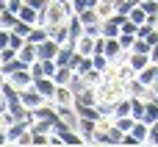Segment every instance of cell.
<instances>
[{"label": "cell", "mask_w": 158, "mask_h": 147, "mask_svg": "<svg viewBox=\"0 0 158 147\" xmlns=\"http://www.w3.org/2000/svg\"><path fill=\"white\" fill-rule=\"evenodd\" d=\"M3 86H6V75L0 72V89H3Z\"/></svg>", "instance_id": "f6af8a7d"}, {"label": "cell", "mask_w": 158, "mask_h": 147, "mask_svg": "<svg viewBox=\"0 0 158 147\" xmlns=\"http://www.w3.org/2000/svg\"><path fill=\"white\" fill-rule=\"evenodd\" d=\"M19 100H22V106H25L28 111H36L39 106L50 103V100H44V97L36 92V86H28V89H22V92H19Z\"/></svg>", "instance_id": "5b68a950"}, {"label": "cell", "mask_w": 158, "mask_h": 147, "mask_svg": "<svg viewBox=\"0 0 158 147\" xmlns=\"http://www.w3.org/2000/svg\"><path fill=\"white\" fill-rule=\"evenodd\" d=\"M78 17H81L83 28H92V25L103 22V19H100V14H97V8H83V11H78Z\"/></svg>", "instance_id": "d6986e66"}, {"label": "cell", "mask_w": 158, "mask_h": 147, "mask_svg": "<svg viewBox=\"0 0 158 147\" xmlns=\"http://www.w3.org/2000/svg\"><path fill=\"white\" fill-rule=\"evenodd\" d=\"M136 78H139L144 86H150V89H153V86H156V81H158V64H147L142 72H136Z\"/></svg>", "instance_id": "4fadbf2b"}, {"label": "cell", "mask_w": 158, "mask_h": 147, "mask_svg": "<svg viewBox=\"0 0 158 147\" xmlns=\"http://www.w3.org/2000/svg\"><path fill=\"white\" fill-rule=\"evenodd\" d=\"M17 17H19V19H25L28 25H39V19H42V11H36L33 6H28V3H25V6L19 8V14H17Z\"/></svg>", "instance_id": "2e32d148"}, {"label": "cell", "mask_w": 158, "mask_h": 147, "mask_svg": "<svg viewBox=\"0 0 158 147\" xmlns=\"http://www.w3.org/2000/svg\"><path fill=\"white\" fill-rule=\"evenodd\" d=\"M69 14H72V6H61V3H56V0H50V6L42 11L39 25H58V22H67Z\"/></svg>", "instance_id": "6da1fadb"}, {"label": "cell", "mask_w": 158, "mask_h": 147, "mask_svg": "<svg viewBox=\"0 0 158 147\" xmlns=\"http://www.w3.org/2000/svg\"><path fill=\"white\" fill-rule=\"evenodd\" d=\"M147 125H153L158 120V100L156 97H147V103H144V117H142Z\"/></svg>", "instance_id": "ac0fdd59"}, {"label": "cell", "mask_w": 158, "mask_h": 147, "mask_svg": "<svg viewBox=\"0 0 158 147\" xmlns=\"http://www.w3.org/2000/svg\"><path fill=\"white\" fill-rule=\"evenodd\" d=\"M128 19V14H119V11H114L108 19H103L100 22V33L106 36V39H117L119 33H122V22Z\"/></svg>", "instance_id": "7a4b0ae2"}, {"label": "cell", "mask_w": 158, "mask_h": 147, "mask_svg": "<svg viewBox=\"0 0 158 147\" xmlns=\"http://www.w3.org/2000/svg\"><path fill=\"white\" fill-rule=\"evenodd\" d=\"M125 61H128V64H131V67H133L136 72H142V69H144L147 64H153L150 53H128V56H125Z\"/></svg>", "instance_id": "7c38bea8"}, {"label": "cell", "mask_w": 158, "mask_h": 147, "mask_svg": "<svg viewBox=\"0 0 158 147\" xmlns=\"http://www.w3.org/2000/svg\"><path fill=\"white\" fill-rule=\"evenodd\" d=\"M150 97H156V100H158V83L153 86V89H150Z\"/></svg>", "instance_id": "b9f144b4"}, {"label": "cell", "mask_w": 158, "mask_h": 147, "mask_svg": "<svg viewBox=\"0 0 158 147\" xmlns=\"http://www.w3.org/2000/svg\"><path fill=\"white\" fill-rule=\"evenodd\" d=\"M67 25H69V33H72V39H78V36H81V33L86 31V28H83V22H81V17H78L75 11L69 14V19H67Z\"/></svg>", "instance_id": "603a6c76"}, {"label": "cell", "mask_w": 158, "mask_h": 147, "mask_svg": "<svg viewBox=\"0 0 158 147\" xmlns=\"http://www.w3.org/2000/svg\"><path fill=\"white\" fill-rule=\"evenodd\" d=\"M17 58H19L22 64H28V67H31V64L39 58V53H36V44H33V42H25V44L17 50Z\"/></svg>", "instance_id": "8fae6325"}, {"label": "cell", "mask_w": 158, "mask_h": 147, "mask_svg": "<svg viewBox=\"0 0 158 147\" xmlns=\"http://www.w3.org/2000/svg\"><path fill=\"white\" fill-rule=\"evenodd\" d=\"M58 50H61V44H58L53 36H47L44 42H39V44H36V53H39V58H42V61H56Z\"/></svg>", "instance_id": "52a82bcc"}, {"label": "cell", "mask_w": 158, "mask_h": 147, "mask_svg": "<svg viewBox=\"0 0 158 147\" xmlns=\"http://www.w3.org/2000/svg\"><path fill=\"white\" fill-rule=\"evenodd\" d=\"M92 69H94V64H92V56H86V58H83V61H81V67H78V69H75V72H78V75H81V78H86V75H89V72H92Z\"/></svg>", "instance_id": "f546056e"}, {"label": "cell", "mask_w": 158, "mask_h": 147, "mask_svg": "<svg viewBox=\"0 0 158 147\" xmlns=\"http://www.w3.org/2000/svg\"><path fill=\"white\" fill-rule=\"evenodd\" d=\"M31 72H33V78H42V75H47V72H44V61H42V58H36V61L31 64Z\"/></svg>", "instance_id": "d6a6232c"}, {"label": "cell", "mask_w": 158, "mask_h": 147, "mask_svg": "<svg viewBox=\"0 0 158 147\" xmlns=\"http://www.w3.org/2000/svg\"><path fill=\"white\" fill-rule=\"evenodd\" d=\"M114 117H131V94H125L114 103Z\"/></svg>", "instance_id": "7402d4cb"}, {"label": "cell", "mask_w": 158, "mask_h": 147, "mask_svg": "<svg viewBox=\"0 0 158 147\" xmlns=\"http://www.w3.org/2000/svg\"><path fill=\"white\" fill-rule=\"evenodd\" d=\"M133 139L139 142V145H147V139H150V125L144 122V120H136V125H133Z\"/></svg>", "instance_id": "e0dca14e"}, {"label": "cell", "mask_w": 158, "mask_h": 147, "mask_svg": "<svg viewBox=\"0 0 158 147\" xmlns=\"http://www.w3.org/2000/svg\"><path fill=\"white\" fill-rule=\"evenodd\" d=\"M117 39H119L122 50H125V53H131V50H133V42H136V33H119Z\"/></svg>", "instance_id": "83f0119b"}, {"label": "cell", "mask_w": 158, "mask_h": 147, "mask_svg": "<svg viewBox=\"0 0 158 147\" xmlns=\"http://www.w3.org/2000/svg\"><path fill=\"white\" fill-rule=\"evenodd\" d=\"M50 28V36L58 42V44H67V42H72V33H69V25L67 22H58V25H47Z\"/></svg>", "instance_id": "9c48e42d"}, {"label": "cell", "mask_w": 158, "mask_h": 147, "mask_svg": "<svg viewBox=\"0 0 158 147\" xmlns=\"http://www.w3.org/2000/svg\"><path fill=\"white\" fill-rule=\"evenodd\" d=\"M47 36H50V28H47V25H33V28H31V33H28V42L39 44V42H44Z\"/></svg>", "instance_id": "ffe728a7"}, {"label": "cell", "mask_w": 158, "mask_h": 147, "mask_svg": "<svg viewBox=\"0 0 158 147\" xmlns=\"http://www.w3.org/2000/svg\"><path fill=\"white\" fill-rule=\"evenodd\" d=\"M17 19H19V17H17L14 11H8V8H6V11H0V28H14V22H17Z\"/></svg>", "instance_id": "4316f807"}, {"label": "cell", "mask_w": 158, "mask_h": 147, "mask_svg": "<svg viewBox=\"0 0 158 147\" xmlns=\"http://www.w3.org/2000/svg\"><path fill=\"white\" fill-rule=\"evenodd\" d=\"M128 17H131V19L136 22V25H144V22H147V11H144V8H142L139 3H136V6L131 8V14H128Z\"/></svg>", "instance_id": "d4e9b609"}, {"label": "cell", "mask_w": 158, "mask_h": 147, "mask_svg": "<svg viewBox=\"0 0 158 147\" xmlns=\"http://www.w3.org/2000/svg\"><path fill=\"white\" fill-rule=\"evenodd\" d=\"M8 42H11V28H0V50L8 47Z\"/></svg>", "instance_id": "e575fe53"}, {"label": "cell", "mask_w": 158, "mask_h": 147, "mask_svg": "<svg viewBox=\"0 0 158 147\" xmlns=\"http://www.w3.org/2000/svg\"><path fill=\"white\" fill-rule=\"evenodd\" d=\"M22 6H25V0H8V11H14V14H19Z\"/></svg>", "instance_id": "ab89813d"}, {"label": "cell", "mask_w": 158, "mask_h": 147, "mask_svg": "<svg viewBox=\"0 0 158 147\" xmlns=\"http://www.w3.org/2000/svg\"><path fill=\"white\" fill-rule=\"evenodd\" d=\"M72 78H75V69H72L69 64L58 67V69H56V75H53V81H56L58 86H69V83H72Z\"/></svg>", "instance_id": "5bb4252c"}, {"label": "cell", "mask_w": 158, "mask_h": 147, "mask_svg": "<svg viewBox=\"0 0 158 147\" xmlns=\"http://www.w3.org/2000/svg\"><path fill=\"white\" fill-rule=\"evenodd\" d=\"M139 6H142L147 14H158V0H139Z\"/></svg>", "instance_id": "836d02e7"}, {"label": "cell", "mask_w": 158, "mask_h": 147, "mask_svg": "<svg viewBox=\"0 0 158 147\" xmlns=\"http://www.w3.org/2000/svg\"><path fill=\"white\" fill-rule=\"evenodd\" d=\"M114 125H117L122 133H128V131H133L136 120H133V117H114Z\"/></svg>", "instance_id": "484cf974"}, {"label": "cell", "mask_w": 158, "mask_h": 147, "mask_svg": "<svg viewBox=\"0 0 158 147\" xmlns=\"http://www.w3.org/2000/svg\"><path fill=\"white\" fill-rule=\"evenodd\" d=\"M25 3H28V6H33L36 11H44V8L50 6V0H25Z\"/></svg>", "instance_id": "8d00e7d4"}, {"label": "cell", "mask_w": 158, "mask_h": 147, "mask_svg": "<svg viewBox=\"0 0 158 147\" xmlns=\"http://www.w3.org/2000/svg\"><path fill=\"white\" fill-rule=\"evenodd\" d=\"M150 58H153V64H158V44L150 50Z\"/></svg>", "instance_id": "60d3db41"}, {"label": "cell", "mask_w": 158, "mask_h": 147, "mask_svg": "<svg viewBox=\"0 0 158 147\" xmlns=\"http://www.w3.org/2000/svg\"><path fill=\"white\" fill-rule=\"evenodd\" d=\"M144 103H147V97L131 94V117H133V120H142V117H144Z\"/></svg>", "instance_id": "44dd1931"}, {"label": "cell", "mask_w": 158, "mask_h": 147, "mask_svg": "<svg viewBox=\"0 0 158 147\" xmlns=\"http://www.w3.org/2000/svg\"><path fill=\"white\" fill-rule=\"evenodd\" d=\"M31 145H36V147H50V133H33Z\"/></svg>", "instance_id": "1f68e13d"}, {"label": "cell", "mask_w": 158, "mask_h": 147, "mask_svg": "<svg viewBox=\"0 0 158 147\" xmlns=\"http://www.w3.org/2000/svg\"><path fill=\"white\" fill-rule=\"evenodd\" d=\"M56 3H61V6H72V0H56Z\"/></svg>", "instance_id": "ee69618b"}, {"label": "cell", "mask_w": 158, "mask_h": 147, "mask_svg": "<svg viewBox=\"0 0 158 147\" xmlns=\"http://www.w3.org/2000/svg\"><path fill=\"white\" fill-rule=\"evenodd\" d=\"M97 6V0H72V11L78 14V11H83V8H94Z\"/></svg>", "instance_id": "4dcf8cb0"}, {"label": "cell", "mask_w": 158, "mask_h": 147, "mask_svg": "<svg viewBox=\"0 0 158 147\" xmlns=\"http://www.w3.org/2000/svg\"><path fill=\"white\" fill-rule=\"evenodd\" d=\"M22 67H28V64H22L19 58H11V61H3V64H0V72L8 78V75H14V72H17V69H22Z\"/></svg>", "instance_id": "cb8c5ba5"}, {"label": "cell", "mask_w": 158, "mask_h": 147, "mask_svg": "<svg viewBox=\"0 0 158 147\" xmlns=\"http://www.w3.org/2000/svg\"><path fill=\"white\" fill-rule=\"evenodd\" d=\"M136 28H139V25H136V22H133L131 17H128L125 22H122V33H136Z\"/></svg>", "instance_id": "d590c367"}, {"label": "cell", "mask_w": 158, "mask_h": 147, "mask_svg": "<svg viewBox=\"0 0 158 147\" xmlns=\"http://www.w3.org/2000/svg\"><path fill=\"white\" fill-rule=\"evenodd\" d=\"M31 28H33V25H28V22H25V19H17V22H14V28H11V31H14V33H19V36H25V39H28V33H31Z\"/></svg>", "instance_id": "f1b7e54d"}, {"label": "cell", "mask_w": 158, "mask_h": 147, "mask_svg": "<svg viewBox=\"0 0 158 147\" xmlns=\"http://www.w3.org/2000/svg\"><path fill=\"white\" fill-rule=\"evenodd\" d=\"M8 8V0H0V11H6Z\"/></svg>", "instance_id": "7bdbcfd3"}, {"label": "cell", "mask_w": 158, "mask_h": 147, "mask_svg": "<svg viewBox=\"0 0 158 147\" xmlns=\"http://www.w3.org/2000/svg\"><path fill=\"white\" fill-rule=\"evenodd\" d=\"M6 81H8V86H11V89L22 92V89L33 86V72H31V67H22V69H17L14 75H8Z\"/></svg>", "instance_id": "3957f363"}, {"label": "cell", "mask_w": 158, "mask_h": 147, "mask_svg": "<svg viewBox=\"0 0 158 147\" xmlns=\"http://www.w3.org/2000/svg\"><path fill=\"white\" fill-rule=\"evenodd\" d=\"M31 139H33V133L28 131V133H22V136H19V139L14 142V145H17V147H28V145H31Z\"/></svg>", "instance_id": "74e56055"}, {"label": "cell", "mask_w": 158, "mask_h": 147, "mask_svg": "<svg viewBox=\"0 0 158 147\" xmlns=\"http://www.w3.org/2000/svg\"><path fill=\"white\" fill-rule=\"evenodd\" d=\"M33 86H36V92H39L44 100H50V103H53V97H56V89H58V83L53 81V75H42V78H33Z\"/></svg>", "instance_id": "277c9868"}, {"label": "cell", "mask_w": 158, "mask_h": 147, "mask_svg": "<svg viewBox=\"0 0 158 147\" xmlns=\"http://www.w3.org/2000/svg\"><path fill=\"white\" fill-rule=\"evenodd\" d=\"M53 103H56V106H75V89H72V86H58Z\"/></svg>", "instance_id": "30bf717a"}, {"label": "cell", "mask_w": 158, "mask_h": 147, "mask_svg": "<svg viewBox=\"0 0 158 147\" xmlns=\"http://www.w3.org/2000/svg\"><path fill=\"white\" fill-rule=\"evenodd\" d=\"M75 128H78V133L86 139V145H94V133H97V120H92V117H81L78 114V122H75Z\"/></svg>", "instance_id": "8992f818"}, {"label": "cell", "mask_w": 158, "mask_h": 147, "mask_svg": "<svg viewBox=\"0 0 158 147\" xmlns=\"http://www.w3.org/2000/svg\"><path fill=\"white\" fill-rule=\"evenodd\" d=\"M0 64H3V50H0Z\"/></svg>", "instance_id": "bcb514c9"}, {"label": "cell", "mask_w": 158, "mask_h": 147, "mask_svg": "<svg viewBox=\"0 0 158 147\" xmlns=\"http://www.w3.org/2000/svg\"><path fill=\"white\" fill-rule=\"evenodd\" d=\"M83 58H86V56H81V53H78V50H75V53H72V58H69V67H72V69H78V67H81V61H83Z\"/></svg>", "instance_id": "f35d334b"}, {"label": "cell", "mask_w": 158, "mask_h": 147, "mask_svg": "<svg viewBox=\"0 0 158 147\" xmlns=\"http://www.w3.org/2000/svg\"><path fill=\"white\" fill-rule=\"evenodd\" d=\"M72 44H75V50H78L81 56H92V53H94V36L86 33V31H83L78 39H72Z\"/></svg>", "instance_id": "ba28073f"}, {"label": "cell", "mask_w": 158, "mask_h": 147, "mask_svg": "<svg viewBox=\"0 0 158 147\" xmlns=\"http://www.w3.org/2000/svg\"><path fill=\"white\" fill-rule=\"evenodd\" d=\"M125 89H128V94H136V97H150V86H144L136 75L125 83Z\"/></svg>", "instance_id": "9a60e30c"}]
</instances>
